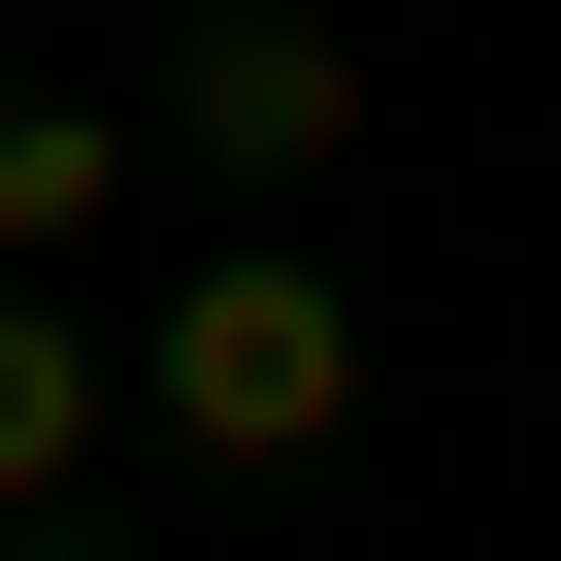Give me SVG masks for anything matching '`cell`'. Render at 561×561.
Here are the masks:
<instances>
[{
	"label": "cell",
	"mask_w": 561,
	"mask_h": 561,
	"mask_svg": "<svg viewBox=\"0 0 561 561\" xmlns=\"http://www.w3.org/2000/svg\"><path fill=\"white\" fill-rule=\"evenodd\" d=\"M133 430H165L198 495H298V462L364 430V298H331V231H198L165 298H133Z\"/></svg>",
	"instance_id": "6da1fadb"
},
{
	"label": "cell",
	"mask_w": 561,
	"mask_h": 561,
	"mask_svg": "<svg viewBox=\"0 0 561 561\" xmlns=\"http://www.w3.org/2000/svg\"><path fill=\"white\" fill-rule=\"evenodd\" d=\"M165 165H198V231H298L364 165V34H331V0H198V34H165Z\"/></svg>",
	"instance_id": "7a4b0ae2"
},
{
	"label": "cell",
	"mask_w": 561,
	"mask_h": 561,
	"mask_svg": "<svg viewBox=\"0 0 561 561\" xmlns=\"http://www.w3.org/2000/svg\"><path fill=\"white\" fill-rule=\"evenodd\" d=\"M100 430H133V364L67 331V264H0V495H100Z\"/></svg>",
	"instance_id": "3957f363"
},
{
	"label": "cell",
	"mask_w": 561,
	"mask_h": 561,
	"mask_svg": "<svg viewBox=\"0 0 561 561\" xmlns=\"http://www.w3.org/2000/svg\"><path fill=\"white\" fill-rule=\"evenodd\" d=\"M100 198H133V100H0V264H67Z\"/></svg>",
	"instance_id": "277c9868"
}]
</instances>
